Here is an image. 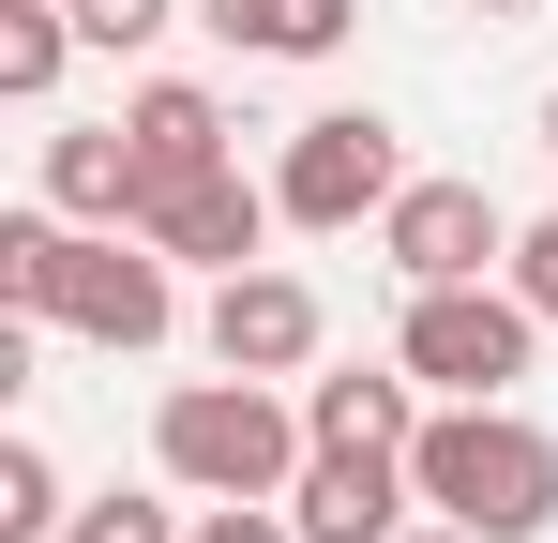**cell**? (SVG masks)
Returning a JSON list of instances; mask_svg holds the SVG:
<instances>
[{
  "label": "cell",
  "mask_w": 558,
  "mask_h": 543,
  "mask_svg": "<svg viewBox=\"0 0 558 543\" xmlns=\"http://www.w3.org/2000/svg\"><path fill=\"white\" fill-rule=\"evenodd\" d=\"M468 15H544V0H468Z\"/></svg>",
  "instance_id": "ffe728a7"
},
{
  "label": "cell",
  "mask_w": 558,
  "mask_h": 543,
  "mask_svg": "<svg viewBox=\"0 0 558 543\" xmlns=\"http://www.w3.org/2000/svg\"><path fill=\"white\" fill-rule=\"evenodd\" d=\"M302 452H317V423L287 408L272 377H182L167 408H151V468L182 483V498H287L302 483Z\"/></svg>",
  "instance_id": "7a4b0ae2"
},
{
  "label": "cell",
  "mask_w": 558,
  "mask_h": 543,
  "mask_svg": "<svg viewBox=\"0 0 558 543\" xmlns=\"http://www.w3.org/2000/svg\"><path fill=\"white\" fill-rule=\"evenodd\" d=\"M182 543H302V529H287V498H211V529H182Z\"/></svg>",
  "instance_id": "ac0fdd59"
},
{
  "label": "cell",
  "mask_w": 558,
  "mask_h": 543,
  "mask_svg": "<svg viewBox=\"0 0 558 543\" xmlns=\"http://www.w3.org/2000/svg\"><path fill=\"white\" fill-rule=\"evenodd\" d=\"M272 196H287V227H363V212L408 196V152H392V121H377V106H317V121L287 136Z\"/></svg>",
  "instance_id": "277c9868"
},
{
  "label": "cell",
  "mask_w": 558,
  "mask_h": 543,
  "mask_svg": "<svg viewBox=\"0 0 558 543\" xmlns=\"http://www.w3.org/2000/svg\"><path fill=\"white\" fill-rule=\"evenodd\" d=\"M408 483H423V514H453V529H483V543H544L558 529V438L513 423L498 393L438 408V423L408 438Z\"/></svg>",
  "instance_id": "6da1fadb"
},
{
  "label": "cell",
  "mask_w": 558,
  "mask_h": 543,
  "mask_svg": "<svg viewBox=\"0 0 558 543\" xmlns=\"http://www.w3.org/2000/svg\"><path fill=\"white\" fill-rule=\"evenodd\" d=\"M302 423H317V452H408L423 438V377H408V362H348V377H317V393H302Z\"/></svg>",
  "instance_id": "30bf717a"
},
{
  "label": "cell",
  "mask_w": 558,
  "mask_h": 543,
  "mask_svg": "<svg viewBox=\"0 0 558 543\" xmlns=\"http://www.w3.org/2000/svg\"><path fill=\"white\" fill-rule=\"evenodd\" d=\"M76 46H92V31H76V0H0V90H15V106H46Z\"/></svg>",
  "instance_id": "7c38bea8"
},
{
  "label": "cell",
  "mask_w": 558,
  "mask_h": 543,
  "mask_svg": "<svg viewBox=\"0 0 558 543\" xmlns=\"http://www.w3.org/2000/svg\"><path fill=\"white\" fill-rule=\"evenodd\" d=\"M272 181H242V167H196V181H167L136 227L167 242V257H196V272H257V242H272Z\"/></svg>",
  "instance_id": "ba28073f"
},
{
  "label": "cell",
  "mask_w": 558,
  "mask_h": 543,
  "mask_svg": "<svg viewBox=\"0 0 558 543\" xmlns=\"http://www.w3.org/2000/svg\"><path fill=\"white\" fill-rule=\"evenodd\" d=\"M544 152H558V90H544Z\"/></svg>",
  "instance_id": "44dd1931"
},
{
  "label": "cell",
  "mask_w": 558,
  "mask_h": 543,
  "mask_svg": "<svg viewBox=\"0 0 558 543\" xmlns=\"http://www.w3.org/2000/svg\"><path fill=\"white\" fill-rule=\"evenodd\" d=\"M196 333H211V362H242V377H302L332 317H317V287H302V272L257 257V272H227V287H211V317H196Z\"/></svg>",
  "instance_id": "8992f818"
},
{
  "label": "cell",
  "mask_w": 558,
  "mask_h": 543,
  "mask_svg": "<svg viewBox=\"0 0 558 543\" xmlns=\"http://www.w3.org/2000/svg\"><path fill=\"white\" fill-rule=\"evenodd\" d=\"M408 514H423L408 452H302V483H287V529L302 543H392Z\"/></svg>",
  "instance_id": "52a82bcc"
},
{
  "label": "cell",
  "mask_w": 558,
  "mask_h": 543,
  "mask_svg": "<svg viewBox=\"0 0 558 543\" xmlns=\"http://www.w3.org/2000/svg\"><path fill=\"white\" fill-rule=\"evenodd\" d=\"M76 529V498H61V468L31 438H0V543H61Z\"/></svg>",
  "instance_id": "4fadbf2b"
},
{
  "label": "cell",
  "mask_w": 558,
  "mask_h": 543,
  "mask_svg": "<svg viewBox=\"0 0 558 543\" xmlns=\"http://www.w3.org/2000/svg\"><path fill=\"white\" fill-rule=\"evenodd\" d=\"M377 257L408 272V287H483V272H513V227H498L483 181H408L377 212Z\"/></svg>",
  "instance_id": "5b68a950"
},
{
  "label": "cell",
  "mask_w": 558,
  "mask_h": 543,
  "mask_svg": "<svg viewBox=\"0 0 558 543\" xmlns=\"http://www.w3.org/2000/svg\"><path fill=\"white\" fill-rule=\"evenodd\" d=\"M392 543H483V529H453V514H423V529H392Z\"/></svg>",
  "instance_id": "d6986e66"
},
{
  "label": "cell",
  "mask_w": 558,
  "mask_h": 543,
  "mask_svg": "<svg viewBox=\"0 0 558 543\" xmlns=\"http://www.w3.org/2000/svg\"><path fill=\"white\" fill-rule=\"evenodd\" d=\"M121 136H136V212L167 196V181H196V167H227V106L196 76H151L136 106H121Z\"/></svg>",
  "instance_id": "9c48e42d"
},
{
  "label": "cell",
  "mask_w": 558,
  "mask_h": 543,
  "mask_svg": "<svg viewBox=\"0 0 558 543\" xmlns=\"http://www.w3.org/2000/svg\"><path fill=\"white\" fill-rule=\"evenodd\" d=\"M167 15H182V0H76V31H92L106 61H121V46H151V31H167Z\"/></svg>",
  "instance_id": "2e32d148"
},
{
  "label": "cell",
  "mask_w": 558,
  "mask_h": 543,
  "mask_svg": "<svg viewBox=\"0 0 558 543\" xmlns=\"http://www.w3.org/2000/svg\"><path fill=\"white\" fill-rule=\"evenodd\" d=\"M513 287H529V317L558 333V212H544V227H513Z\"/></svg>",
  "instance_id": "e0dca14e"
},
{
  "label": "cell",
  "mask_w": 558,
  "mask_h": 543,
  "mask_svg": "<svg viewBox=\"0 0 558 543\" xmlns=\"http://www.w3.org/2000/svg\"><path fill=\"white\" fill-rule=\"evenodd\" d=\"M46 212L136 227V136H121V121H61V136H46Z\"/></svg>",
  "instance_id": "8fae6325"
},
{
  "label": "cell",
  "mask_w": 558,
  "mask_h": 543,
  "mask_svg": "<svg viewBox=\"0 0 558 543\" xmlns=\"http://www.w3.org/2000/svg\"><path fill=\"white\" fill-rule=\"evenodd\" d=\"M196 15H211L242 61H302V0H196Z\"/></svg>",
  "instance_id": "5bb4252c"
},
{
  "label": "cell",
  "mask_w": 558,
  "mask_h": 543,
  "mask_svg": "<svg viewBox=\"0 0 558 543\" xmlns=\"http://www.w3.org/2000/svg\"><path fill=\"white\" fill-rule=\"evenodd\" d=\"M529 348H544L529 287H408V333H392V362H408L438 408H468V393H513V377H529Z\"/></svg>",
  "instance_id": "3957f363"
},
{
  "label": "cell",
  "mask_w": 558,
  "mask_h": 543,
  "mask_svg": "<svg viewBox=\"0 0 558 543\" xmlns=\"http://www.w3.org/2000/svg\"><path fill=\"white\" fill-rule=\"evenodd\" d=\"M61 543H182V529H167V498H76Z\"/></svg>",
  "instance_id": "9a60e30c"
}]
</instances>
